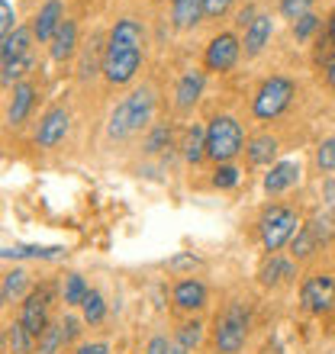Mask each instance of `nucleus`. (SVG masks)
I'll return each instance as SVG.
<instances>
[{"label": "nucleus", "instance_id": "f257e3e1", "mask_svg": "<svg viewBox=\"0 0 335 354\" xmlns=\"http://www.w3.org/2000/svg\"><path fill=\"white\" fill-rule=\"evenodd\" d=\"M152 110H155V97H152L149 87H139L132 91L123 103H116V110L110 113V122H107V136L110 139H126L132 132H139L145 122L152 120Z\"/></svg>", "mask_w": 335, "mask_h": 354}, {"label": "nucleus", "instance_id": "f03ea898", "mask_svg": "<svg viewBox=\"0 0 335 354\" xmlns=\"http://www.w3.org/2000/svg\"><path fill=\"white\" fill-rule=\"evenodd\" d=\"M242 151V126L233 116H213L206 126V155L219 165H229Z\"/></svg>", "mask_w": 335, "mask_h": 354}, {"label": "nucleus", "instance_id": "7ed1b4c3", "mask_svg": "<svg viewBox=\"0 0 335 354\" xmlns=\"http://www.w3.org/2000/svg\"><path fill=\"white\" fill-rule=\"evenodd\" d=\"M261 245L268 248V252H280L287 242H293V235L300 232V219L293 209L287 206H271L264 209L261 216Z\"/></svg>", "mask_w": 335, "mask_h": 354}, {"label": "nucleus", "instance_id": "20e7f679", "mask_svg": "<svg viewBox=\"0 0 335 354\" xmlns=\"http://www.w3.org/2000/svg\"><path fill=\"white\" fill-rule=\"evenodd\" d=\"M293 93H297V84H293L290 77L274 75V77H268V81L258 87L251 110H255V116H258V120H274V116H280V113L290 106Z\"/></svg>", "mask_w": 335, "mask_h": 354}, {"label": "nucleus", "instance_id": "39448f33", "mask_svg": "<svg viewBox=\"0 0 335 354\" xmlns=\"http://www.w3.org/2000/svg\"><path fill=\"white\" fill-rule=\"evenodd\" d=\"M245 335H248V309L242 303H233V306L223 313V319L216 322L213 342L223 354H235L245 345Z\"/></svg>", "mask_w": 335, "mask_h": 354}, {"label": "nucleus", "instance_id": "423d86ee", "mask_svg": "<svg viewBox=\"0 0 335 354\" xmlns=\"http://www.w3.org/2000/svg\"><path fill=\"white\" fill-rule=\"evenodd\" d=\"M142 68V48H107L103 52V77L110 84H129L136 71Z\"/></svg>", "mask_w": 335, "mask_h": 354}, {"label": "nucleus", "instance_id": "0eeeda50", "mask_svg": "<svg viewBox=\"0 0 335 354\" xmlns=\"http://www.w3.org/2000/svg\"><path fill=\"white\" fill-rule=\"evenodd\" d=\"M300 299L309 313H329L335 306V277L329 274H313L303 280L300 287Z\"/></svg>", "mask_w": 335, "mask_h": 354}, {"label": "nucleus", "instance_id": "6e6552de", "mask_svg": "<svg viewBox=\"0 0 335 354\" xmlns=\"http://www.w3.org/2000/svg\"><path fill=\"white\" fill-rule=\"evenodd\" d=\"M48 287H42V290H33L26 297V303H23V309H19V322L33 332V335H42L48 328Z\"/></svg>", "mask_w": 335, "mask_h": 354}, {"label": "nucleus", "instance_id": "1a4fd4ad", "mask_svg": "<svg viewBox=\"0 0 335 354\" xmlns=\"http://www.w3.org/2000/svg\"><path fill=\"white\" fill-rule=\"evenodd\" d=\"M239 52H242L239 39H235L233 32H219V36L206 46L203 62H206V68H210V71H229V68L235 65Z\"/></svg>", "mask_w": 335, "mask_h": 354}, {"label": "nucleus", "instance_id": "9d476101", "mask_svg": "<svg viewBox=\"0 0 335 354\" xmlns=\"http://www.w3.org/2000/svg\"><path fill=\"white\" fill-rule=\"evenodd\" d=\"M68 136V113L62 110V106H52V110L42 116V122H39V132H36V145H42V149H52V145H58V142Z\"/></svg>", "mask_w": 335, "mask_h": 354}, {"label": "nucleus", "instance_id": "9b49d317", "mask_svg": "<svg viewBox=\"0 0 335 354\" xmlns=\"http://www.w3.org/2000/svg\"><path fill=\"white\" fill-rule=\"evenodd\" d=\"M62 17H65V13H62V3H58V0L42 3V10L36 13V23H33V36H36L39 42H52L55 32L62 29V23H65Z\"/></svg>", "mask_w": 335, "mask_h": 354}, {"label": "nucleus", "instance_id": "f8f14e48", "mask_svg": "<svg viewBox=\"0 0 335 354\" xmlns=\"http://www.w3.org/2000/svg\"><path fill=\"white\" fill-rule=\"evenodd\" d=\"M142 39H145V32H142V26L136 23V19H116V26L110 29V42H107V48H142Z\"/></svg>", "mask_w": 335, "mask_h": 354}, {"label": "nucleus", "instance_id": "ddd939ff", "mask_svg": "<svg viewBox=\"0 0 335 354\" xmlns=\"http://www.w3.org/2000/svg\"><path fill=\"white\" fill-rule=\"evenodd\" d=\"M203 84H206V75L203 71H197V68H190L181 81H177V110H190L197 100H200V93H203Z\"/></svg>", "mask_w": 335, "mask_h": 354}, {"label": "nucleus", "instance_id": "4468645a", "mask_svg": "<svg viewBox=\"0 0 335 354\" xmlns=\"http://www.w3.org/2000/svg\"><path fill=\"white\" fill-rule=\"evenodd\" d=\"M297 180H300L297 161H278V165H271V174L264 177V190H268V194H284V190L293 187Z\"/></svg>", "mask_w": 335, "mask_h": 354}, {"label": "nucleus", "instance_id": "2eb2a0df", "mask_svg": "<svg viewBox=\"0 0 335 354\" xmlns=\"http://www.w3.org/2000/svg\"><path fill=\"white\" fill-rule=\"evenodd\" d=\"M33 103H36V87L26 84V81L13 87V100H10V110H7L10 126H19V122L26 120L29 110H33Z\"/></svg>", "mask_w": 335, "mask_h": 354}, {"label": "nucleus", "instance_id": "dca6fc26", "mask_svg": "<svg viewBox=\"0 0 335 354\" xmlns=\"http://www.w3.org/2000/svg\"><path fill=\"white\" fill-rule=\"evenodd\" d=\"M206 17L203 0H171V19L177 29H194Z\"/></svg>", "mask_w": 335, "mask_h": 354}, {"label": "nucleus", "instance_id": "f3484780", "mask_svg": "<svg viewBox=\"0 0 335 354\" xmlns=\"http://www.w3.org/2000/svg\"><path fill=\"white\" fill-rule=\"evenodd\" d=\"M174 303L181 309H200L206 306V287L200 283V280H181L174 287Z\"/></svg>", "mask_w": 335, "mask_h": 354}, {"label": "nucleus", "instance_id": "a211bd4d", "mask_svg": "<svg viewBox=\"0 0 335 354\" xmlns=\"http://www.w3.org/2000/svg\"><path fill=\"white\" fill-rule=\"evenodd\" d=\"M75 46H78V26H75V19H65L62 29L55 32V39H52V58L55 62H68V58L75 55Z\"/></svg>", "mask_w": 335, "mask_h": 354}, {"label": "nucleus", "instance_id": "6ab92c4d", "mask_svg": "<svg viewBox=\"0 0 335 354\" xmlns=\"http://www.w3.org/2000/svg\"><path fill=\"white\" fill-rule=\"evenodd\" d=\"M271 32H274V26H271V17H255V23H251L248 29H245V55H258L261 48L268 46Z\"/></svg>", "mask_w": 335, "mask_h": 354}, {"label": "nucleus", "instance_id": "aec40b11", "mask_svg": "<svg viewBox=\"0 0 335 354\" xmlns=\"http://www.w3.org/2000/svg\"><path fill=\"white\" fill-rule=\"evenodd\" d=\"M29 42H33V32L23 26H17L3 39V48H0V58H3V65L7 62H17V58H26L29 55Z\"/></svg>", "mask_w": 335, "mask_h": 354}, {"label": "nucleus", "instance_id": "412c9836", "mask_svg": "<svg viewBox=\"0 0 335 354\" xmlns=\"http://www.w3.org/2000/svg\"><path fill=\"white\" fill-rule=\"evenodd\" d=\"M287 277H293V264L284 261V258H278V254H271L258 270V280L264 283V287H274V283H280V280H287Z\"/></svg>", "mask_w": 335, "mask_h": 354}, {"label": "nucleus", "instance_id": "4be33fe9", "mask_svg": "<svg viewBox=\"0 0 335 354\" xmlns=\"http://www.w3.org/2000/svg\"><path fill=\"white\" fill-rule=\"evenodd\" d=\"M278 155V139L274 136H255L248 142V161L251 165H271Z\"/></svg>", "mask_w": 335, "mask_h": 354}, {"label": "nucleus", "instance_id": "5701e85b", "mask_svg": "<svg viewBox=\"0 0 335 354\" xmlns=\"http://www.w3.org/2000/svg\"><path fill=\"white\" fill-rule=\"evenodd\" d=\"M184 158L190 161V165H200V161L206 158V129H200V126H190V129H187Z\"/></svg>", "mask_w": 335, "mask_h": 354}, {"label": "nucleus", "instance_id": "b1692460", "mask_svg": "<svg viewBox=\"0 0 335 354\" xmlns=\"http://www.w3.org/2000/svg\"><path fill=\"white\" fill-rule=\"evenodd\" d=\"M65 248H42V245H7L3 258L17 261V258H62Z\"/></svg>", "mask_w": 335, "mask_h": 354}, {"label": "nucleus", "instance_id": "393cba45", "mask_svg": "<svg viewBox=\"0 0 335 354\" xmlns=\"http://www.w3.org/2000/svg\"><path fill=\"white\" fill-rule=\"evenodd\" d=\"M33 332H29L23 322H13V326H7V345L13 348V354H29V348H33Z\"/></svg>", "mask_w": 335, "mask_h": 354}, {"label": "nucleus", "instance_id": "a878e982", "mask_svg": "<svg viewBox=\"0 0 335 354\" xmlns=\"http://www.w3.org/2000/svg\"><path fill=\"white\" fill-rule=\"evenodd\" d=\"M62 293H65V303H68V306H81L91 290H87V283H84L81 274H68L65 283H62Z\"/></svg>", "mask_w": 335, "mask_h": 354}, {"label": "nucleus", "instance_id": "bb28decb", "mask_svg": "<svg viewBox=\"0 0 335 354\" xmlns=\"http://www.w3.org/2000/svg\"><path fill=\"white\" fill-rule=\"evenodd\" d=\"M293 254H297V258H309V254L316 252V245H319V235L313 232V229H309V225H303V229H300L297 235H293Z\"/></svg>", "mask_w": 335, "mask_h": 354}, {"label": "nucleus", "instance_id": "cd10ccee", "mask_svg": "<svg viewBox=\"0 0 335 354\" xmlns=\"http://www.w3.org/2000/svg\"><path fill=\"white\" fill-rule=\"evenodd\" d=\"M26 270H10V274H3V290H0V297H3V303H10V299H17L19 293H23V287H26Z\"/></svg>", "mask_w": 335, "mask_h": 354}, {"label": "nucleus", "instance_id": "c85d7f7f", "mask_svg": "<svg viewBox=\"0 0 335 354\" xmlns=\"http://www.w3.org/2000/svg\"><path fill=\"white\" fill-rule=\"evenodd\" d=\"M68 345L65 342V328L62 326H48L42 335H39V354H58V348Z\"/></svg>", "mask_w": 335, "mask_h": 354}, {"label": "nucleus", "instance_id": "c756f323", "mask_svg": "<svg viewBox=\"0 0 335 354\" xmlns=\"http://www.w3.org/2000/svg\"><path fill=\"white\" fill-rule=\"evenodd\" d=\"M81 309H84V322H100L103 316H107V303H103V297L100 293H97V290H91V293H87V299H84L81 303Z\"/></svg>", "mask_w": 335, "mask_h": 354}, {"label": "nucleus", "instance_id": "7c9ffc66", "mask_svg": "<svg viewBox=\"0 0 335 354\" xmlns=\"http://www.w3.org/2000/svg\"><path fill=\"white\" fill-rule=\"evenodd\" d=\"M200 338H203V326H200V322H184L181 332H177V345L190 351V348L200 345Z\"/></svg>", "mask_w": 335, "mask_h": 354}, {"label": "nucleus", "instance_id": "2f4dec72", "mask_svg": "<svg viewBox=\"0 0 335 354\" xmlns=\"http://www.w3.org/2000/svg\"><path fill=\"white\" fill-rule=\"evenodd\" d=\"M316 165H319V171H335V136L323 139V145L316 151Z\"/></svg>", "mask_w": 335, "mask_h": 354}, {"label": "nucleus", "instance_id": "473e14b6", "mask_svg": "<svg viewBox=\"0 0 335 354\" xmlns=\"http://www.w3.org/2000/svg\"><path fill=\"white\" fill-rule=\"evenodd\" d=\"M29 65H33V58H17V62H7L3 65V84H13V81H19V77L29 71Z\"/></svg>", "mask_w": 335, "mask_h": 354}, {"label": "nucleus", "instance_id": "72a5a7b5", "mask_svg": "<svg viewBox=\"0 0 335 354\" xmlns=\"http://www.w3.org/2000/svg\"><path fill=\"white\" fill-rule=\"evenodd\" d=\"M309 7H313V0H280V13L287 19H293V23H297L300 17H307Z\"/></svg>", "mask_w": 335, "mask_h": 354}, {"label": "nucleus", "instance_id": "f704fd0d", "mask_svg": "<svg viewBox=\"0 0 335 354\" xmlns=\"http://www.w3.org/2000/svg\"><path fill=\"white\" fill-rule=\"evenodd\" d=\"M239 184V168H233V165H219L213 174V187H219V190H226V187H235Z\"/></svg>", "mask_w": 335, "mask_h": 354}, {"label": "nucleus", "instance_id": "c9c22d12", "mask_svg": "<svg viewBox=\"0 0 335 354\" xmlns=\"http://www.w3.org/2000/svg\"><path fill=\"white\" fill-rule=\"evenodd\" d=\"M168 142H171V129H168V126H159V129H152V136L145 139V151H149V155H155V151L165 149Z\"/></svg>", "mask_w": 335, "mask_h": 354}, {"label": "nucleus", "instance_id": "e433bc0d", "mask_svg": "<svg viewBox=\"0 0 335 354\" xmlns=\"http://www.w3.org/2000/svg\"><path fill=\"white\" fill-rule=\"evenodd\" d=\"M316 29H319V17H316V13H307V17H300L297 23H293V36H297V39H309Z\"/></svg>", "mask_w": 335, "mask_h": 354}, {"label": "nucleus", "instance_id": "4c0bfd02", "mask_svg": "<svg viewBox=\"0 0 335 354\" xmlns=\"http://www.w3.org/2000/svg\"><path fill=\"white\" fill-rule=\"evenodd\" d=\"M13 29H17V17H13V7H10V0H0V32H3V39H7Z\"/></svg>", "mask_w": 335, "mask_h": 354}, {"label": "nucleus", "instance_id": "58836bf2", "mask_svg": "<svg viewBox=\"0 0 335 354\" xmlns=\"http://www.w3.org/2000/svg\"><path fill=\"white\" fill-rule=\"evenodd\" d=\"M235 0H203V7H206V17H213V19H219L226 13V10L233 7Z\"/></svg>", "mask_w": 335, "mask_h": 354}, {"label": "nucleus", "instance_id": "ea45409f", "mask_svg": "<svg viewBox=\"0 0 335 354\" xmlns=\"http://www.w3.org/2000/svg\"><path fill=\"white\" fill-rule=\"evenodd\" d=\"M323 48L329 52V58L335 55V10L329 13V23H326V39H323Z\"/></svg>", "mask_w": 335, "mask_h": 354}, {"label": "nucleus", "instance_id": "a19ab883", "mask_svg": "<svg viewBox=\"0 0 335 354\" xmlns=\"http://www.w3.org/2000/svg\"><path fill=\"white\" fill-rule=\"evenodd\" d=\"M200 264V258H194V254H177V258H171L168 261V268L171 270H184V268H197Z\"/></svg>", "mask_w": 335, "mask_h": 354}, {"label": "nucleus", "instance_id": "79ce46f5", "mask_svg": "<svg viewBox=\"0 0 335 354\" xmlns=\"http://www.w3.org/2000/svg\"><path fill=\"white\" fill-rule=\"evenodd\" d=\"M145 354H171V345H168V338L155 335L149 342V348H145Z\"/></svg>", "mask_w": 335, "mask_h": 354}, {"label": "nucleus", "instance_id": "37998d69", "mask_svg": "<svg viewBox=\"0 0 335 354\" xmlns=\"http://www.w3.org/2000/svg\"><path fill=\"white\" fill-rule=\"evenodd\" d=\"M242 29H248L251 23H255V7H245V10H239V19H235Z\"/></svg>", "mask_w": 335, "mask_h": 354}, {"label": "nucleus", "instance_id": "c03bdc74", "mask_svg": "<svg viewBox=\"0 0 335 354\" xmlns=\"http://www.w3.org/2000/svg\"><path fill=\"white\" fill-rule=\"evenodd\" d=\"M78 354H110V348L103 345V342H93V345H81Z\"/></svg>", "mask_w": 335, "mask_h": 354}, {"label": "nucleus", "instance_id": "a18cd8bd", "mask_svg": "<svg viewBox=\"0 0 335 354\" xmlns=\"http://www.w3.org/2000/svg\"><path fill=\"white\" fill-rule=\"evenodd\" d=\"M78 326H81L78 319H68L65 326H62V328H65V342H75V338H78V332H81V328H78Z\"/></svg>", "mask_w": 335, "mask_h": 354}, {"label": "nucleus", "instance_id": "49530a36", "mask_svg": "<svg viewBox=\"0 0 335 354\" xmlns=\"http://www.w3.org/2000/svg\"><path fill=\"white\" fill-rule=\"evenodd\" d=\"M323 196H326L329 206H335V177H332V180H326V187H323Z\"/></svg>", "mask_w": 335, "mask_h": 354}, {"label": "nucleus", "instance_id": "de8ad7c7", "mask_svg": "<svg viewBox=\"0 0 335 354\" xmlns=\"http://www.w3.org/2000/svg\"><path fill=\"white\" fill-rule=\"evenodd\" d=\"M326 77H329V84H332V91H335V55L329 58V65H326Z\"/></svg>", "mask_w": 335, "mask_h": 354}]
</instances>
